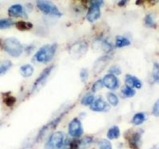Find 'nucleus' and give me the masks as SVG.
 I'll list each match as a JSON object with an SVG mask.
<instances>
[{"label":"nucleus","instance_id":"1","mask_svg":"<svg viewBox=\"0 0 159 149\" xmlns=\"http://www.w3.org/2000/svg\"><path fill=\"white\" fill-rule=\"evenodd\" d=\"M57 49V44H50V45H45L42 46L39 50L35 54L34 59L35 61L39 63H47L52 60L54 57L55 53Z\"/></svg>","mask_w":159,"mask_h":149},{"label":"nucleus","instance_id":"2","mask_svg":"<svg viewBox=\"0 0 159 149\" xmlns=\"http://www.w3.org/2000/svg\"><path fill=\"white\" fill-rule=\"evenodd\" d=\"M2 48L13 57H18L23 52V46L17 38L9 37L3 40Z\"/></svg>","mask_w":159,"mask_h":149},{"label":"nucleus","instance_id":"3","mask_svg":"<svg viewBox=\"0 0 159 149\" xmlns=\"http://www.w3.org/2000/svg\"><path fill=\"white\" fill-rule=\"evenodd\" d=\"M37 7L42 13L47 15H52L54 17H61V12L59 11L57 6L48 0H37Z\"/></svg>","mask_w":159,"mask_h":149},{"label":"nucleus","instance_id":"4","mask_svg":"<svg viewBox=\"0 0 159 149\" xmlns=\"http://www.w3.org/2000/svg\"><path fill=\"white\" fill-rule=\"evenodd\" d=\"M64 142V135L61 132H56L49 137L45 145V149H57L61 147Z\"/></svg>","mask_w":159,"mask_h":149},{"label":"nucleus","instance_id":"5","mask_svg":"<svg viewBox=\"0 0 159 149\" xmlns=\"http://www.w3.org/2000/svg\"><path fill=\"white\" fill-rule=\"evenodd\" d=\"M66 113H68V110H65V111H64V112H62V113H61V114H60L58 117H57L56 118L53 119V120H52V121H50L49 124H47L46 125L44 126L42 129H41V131L38 133V136H37V137H36V141L38 142V141H39L40 140H42V139L43 138L44 136H45L46 133H49V131L52 130L53 129H55V128L57 127V125L59 124L60 121H61L62 117H64V115H65Z\"/></svg>","mask_w":159,"mask_h":149},{"label":"nucleus","instance_id":"6","mask_svg":"<svg viewBox=\"0 0 159 149\" xmlns=\"http://www.w3.org/2000/svg\"><path fill=\"white\" fill-rule=\"evenodd\" d=\"M102 6L99 3L93 1H90V6L88 10L87 15L86 18L89 22H94L96 20L99 19L101 15V11H100V7Z\"/></svg>","mask_w":159,"mask_h":149},{"label":"nucleus","instance_id":"7","mask_svg":"<svg viewBox=\"0 0 159 149\" xmlns=\"http://www.w3.org/2000/svg\"><path fill=\"white\" fill-rule=\"evenodd\" d=\"M53 68H54L53 65H50V66L46 68L42 72V73L40 74V76H38V79H36L35 83H34V86H33L32 90H31V93L35 92L37 90H38V88L42 87V86L45 84V83L46 82L47 79L49 78V75H50L51 72H52Z\"/></svg>","mask_w":159,"mask_h":149},{"label":"nucleus","instance_id":"8","mask_svg":"<svg viewBox=\"0 0 159 149\" xmlns=\"http://www.w3.org/2000/svg\"><path fill=\"white\" fill-rule=\"evenodd\" d=\"M88 51V44L85 42H77L72 45L69 49V54L73 58L83 56Z\"/></svg>","mask_w":159,"mask_h":149},{"label":"nucleus","instance_id":"9","mask_svg":"<svg viewBox=\"0 0 159 149\" xmlns=\"http://www.w3.org/2000/svg\"><path fill=\"white\" fill-rule=\"evenodd\" d=\"M83 133V127H82L80 121L77 118H74L71 121V122L69 125V133L71 137L78 138V137H81Z\"/></svg>","mask_w":159,"mask_h":149},{"label":"nucleus","instance_id":"10","mask_svg":"<svg viewBox=\"0 0 159 149\" xmlns=\"http://www.w3.org/2000/svg\"><path fill=\"white\" fill-rule=\"evenodd\" d=\"M111 59V56L110 55H107V56H103L101 57H99L95 62L94 66H93V73L95 74V76L103 72V69L105 68V67L107 66L109 62H110Z\"/></svg>","mask_w":159,"mask_h":149},{"label":"nucleus","instance_id":"11","mask_svg":"<svg viewBox=\"0 0 159 149\" xmlns=\"http://www.w3.org/2000/svg\"><path fill=\"white\" fill-rule=\"evenodd\" d=\"M103 84L110 90H116L119 86V80L115 75L109 73L103 77Z\"/></svg>","mask_w":159,"mask_h":149},{"label":"nucleus","instance_id":"12","mask_svg":"<svg viewBox=\"0 0 159 149\" xmlns=\"http://www.w3.org/2000/svg\"><path fill=\"white\" fill-rule=\"evenodd\" d=\"M8 14H9L10 16L14 17V18L21 17V18H27L28 17L25 9L20 4H15V5L11 6L8 10Z\"/></svg>","mask_w":159,"mask_h":149},{"label":"nucleus","instance_id":"13","mask_svg":"<svg viewBox=\"0 0 159 149\" xmlns=\"http://www.w3.org/2000/svg\"><path fill=\"white\" fill-rule=\"evenodd\" d=\"M90 109L95 112H104L108 110L109 106L107 103L100 97L94 100V102L91 105Z\"/></svg>","mask_w":159,"mask_h":149},{"label":"nucleus","instance_id":"14","mask_svg":"<svg viewBox=\"0 0 159 149\" xmlns=\"http://www.w3.org/2000/svg\"><path fill=\"white\" fill-rule=\"evenodd\" d=\"M125 84L127 86L131 88L134 87L137 89H140L142 87L141 81L135 76H130V75H127L125 76Z\"/></svg>","mask_w":159,"mask_h":149},{"label":"nucleus","instance_id":"15","mask_svg":"<svg viewBox=\"0 0 159 149\" xmlns=\"http://www.w3.org/2000/svg\"><path fill=\"white\" fill-rule=\"evenodd\" d=\"M141 135L142 133H139V132L132 133L131 136L130 135V137H129V144H130V146L132 148L138 149L139 143H140V140H141Z\"/></svg>","mask_w":159,"mask_h":149},{"label":"nucleus","instance_id":"16","mask_svg":"<svg viewBox=\"0 0 159 149\" xmlns=\"http://www.w3.org/2000/svg\"><path fill=\"white\" fill-rule=\"evenodd\" d=\"M120 136V130L118 126H112L110 128L107 132V137L109 140H115V139L119 138Z\"/></svg>","mask_w":159,"mask_h":149},{"label":"nucleus","instance_id":"17","mask_svg":"<svg viewBox=\"0 0 159 149\" xmlns=\"http://www.w3.org/2000/svg\"><path fill=\"white\" fill-rule=\"evenodd\" d=\"M20 72L23 77H30L34 73V68L30 64H25L20 68Z\"/></svg>","mask_w":159,"mask_h":149},{"label":"nucleus","instance_id":"18","mask_svg":"<svg viewBox=\"0 0 159 149\" xmlns=\"http://www.w3.org/2000/svg\"><path fill=\"white\" fill-rule=\"evenodd\" d=\"M146 114L144 113H138L134 114L132 118V124L134 125H140L146 121Z\"/></svg>","mask_w":159,"mask_h":149},{"label":"nucleus","instance_id":"19","mask_svg":"<svg viewBox=\"0 0 159 149\" xmlns=\"http://www.w3.org/2000/svg\"><path fill=\"white\" fill-rule=\"evenodd\" d=\"M130 41L124 37L119 36L116 39V46L117 48H123V47L129 46L130 45Z\"/></svg>","mask_w":159,"mask_h":149},{"label":"nucleus","instance_id":"20","mask_svg":"<svg viewBox=\"0 0 159 149\" xmlns=\"http://www.w3.org/2000/svg\"><path fill=\"white\" fill-rule=\"evenodd\" d=\"M15 26L18 29L21 31H25L30 30L33 28V25L31 22H18L15 24Z\"/></svg>","mask_w":159,"mask_h":149},{"label":"nucleus","instance_id":"21","mask_svg":"<svg viewBox=\"0 0 159 149\" xmlns=\"http://www.w3.org/2000/svg\"><path fill=\"white\" fill-rule=\"evenodd\" d=\"M14 25H15L14 21L10 18H4V19L0 20V29H8Z\"/></svg>","mask_w":159,"mask_h":149},{"label":"nucleus","instance_id":"22","mask_svg":"<svg viewBox=\"0 0 159 149\" xmlns=\"http://www.w3.org/2000/svg\"><path fill=\"white\" fill-rule=\"evenodd\" d=\"M11 66H12V63L10 60L0 61V75L4 74L7 71L9 70Z\"/></svg>","mask_w":159,"mask_h":149},{"label":"nucleus","instance_id":"23","mask_svg":"<svg viewBox=\"0 0 159 149\" xmlns=\"http://www.w3.org/2000/svg\"><path fill=\"white\" fill-rule=\"evenodd\" d=\"M152 79L154 83H159V64L156 62L154 63V66H153Z\"/></svg>","mask_w":159,"mask_h":149},{"label":"nucleus","instance_id":"24","mask_svg":"<svg viewBox=\"0 0 159 149\" xmlns=\"http://www.w3.org/2000/svg\"><path fill=\"white\" fill-rule=\"evenodd\" d=\"M107 101H108V103H110L111 106H116L119 104V99H118V97L114 93H111H111H107Z\"/></svg>","mask_w":159,"mask_h":149},{"label":"nucleus","instance_id":"25","mask_svg":"<svg viewBox=\"0 0 159 149\" xmlns=\"http://www.w3.org/2000/svg\"><path fill=\"white\" fill-rule=\"evenodd\" d=\"M95 98L93 94H89L87 95H85L84 97L82 99L81 103L84 106H91L92 104V103L94 102Z\"/></svg>","mask_w":159,"mask_h":149},{"label":"nucleus","instance_id":"26","mask_svg":"<svg viewBox=\"0 0 159 149\" xmlns=\"http://www.w3.org/2000/svg\"><path fill=\"white\" fill-rule=\"evenodd\" d=\"M122 93H123V95L127 98H131L133 96H134L135 94V90L131 87H129V86H125L123 88L122 90Z\"/></svg>","mask_w":159,"mask_h":149},{"label":"nucleus","instance_id":"27","mask_svg":"<svg viewBox=\"0 0 159 149\" xmlns=\"http://www.w3.org/2000/svg\"><path fill=\"white\" fill-rule=\"evenodd\" d=\"M98 146H99V149H112V145L111 144V142L107 140H100L98 143Z\"/></svg>","mask_w":159,"mask_h":149},{"label":"nucleus","instance_id":"28","mask_svg":"<svg viewBox=\"0 0 159 149\" xmlns=\"http://www.w3.org/2000/svg\"><path fill=\"white\" fill-rule=\"evenodd\" d=\"M144 22L146 25H147L148 27H155L156 23L154 22V17L152 16V15H147V16L145 17Z\"/></svg>","mask_w":159,"mask_h":149},{"label":"nucleus","instance_id":"29","mask_svg":"<svg viewBox=\"0 0 159 149\" xmlns=\"http://www.w3.org/2000/svg\"><path fill=\"white\" fill-rule=\"evenodd\" d=\"M15 102H16V99H15V97H13V96L11 95H8L7 96V97L4 98V103H5V104L7 105V106H14V104L15 103Z\"/></svg>","mask_w":159,"mask_h":149},{"label":"nucleus","instance_id":"30","mask_svg":"<svg viewBox=\"0 0 159 149\" xmlns=\"http://www.w3.org/2000/svg\"><path fill=\"white\" fill-rule=\"evenodd\" d=\"M103 81L102 80H98L96 81V83L93 84V86H92V92H96L98 91L99 90H100L102 87H103Z\"/></svg>","mask_w":159,"mask_h":149},{"label":"nucleus","instance_id":"31","mask_svg":"<svg viewBox=\"0 0 159 149\" xmlns=\"http://www.w3.org/2000/svg\"><path fill=\"white\" fill-rule=\"evenodd\" d=\"M152 113L154 117H159V99L155 102L153 106V110H152Z\"/></svg>","mask_w":159,"mask_h":149},{"label":"nucleus","instance_id":"32","mask_svg":"<svg viewBox=\"0 0 159 149\" xmlns=\"http://www.w3.org/2000/svg\"><path fill=\"white\" fill-rule=\"evenodd\" d=\"M80 79H81V80L83 82H86L88 80V78H89V72H88L87 69L84 68L80 71Z\"/></svg>","mask_w":159,"mask_h":149},{"label":"nucleus","instance_id":"33","mask_svg":"<svg viewBox=\"0 0 159 149\" xmlns=\"http://www.w3.org/2000/svg\"><path fill=\"white\" fill-rule=\"evenodd\" d=\"M109 72L112 75H115V76H119L121 74V69L119 68L118 66H113L109 70Z\"/></svg>","mask_w":159,"mask_h":149},{"label":"nucleus","instance_id":"34","mask_svg":"<svg viewBox=\"0 0 159 149\" xmlns=\"http://www.w3.org/2000/svg\"><path fill=\"white\" fill-rule=\"evenodd\" d=\"M128 2V0H116V2L119 6L120 7H123V6H125L127 4V2Z\"/></svg>","mask_w":159,"mask_h":149},{"label":"nucleus","instance_id":"35","mask_svg":"<svg viewBox=\"0 0 159 149\" xmlns=\"http://www.w3.org/2000/svg\"><path fill=\"white\" fill-rule=\"evenodd\" d=\"M150 149H159V148L157 147H156V146H154V147H152Z\"/></svg>","mask_w":159,"mask_h":149},{"label":"nucleus","instance_id":"36","mask_svg":"<svg viewBox=\"0 0 159 149\" xmlns=\"http://www.w3.org/2000/svg\"><path fill=\"white\" fill-rule=\"evenodd\" d=\"M155 1H159V0H155Z\"/></svg>","mask_w":159,"mask_h":149}]
</instances>
